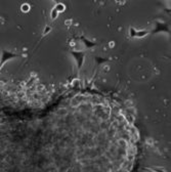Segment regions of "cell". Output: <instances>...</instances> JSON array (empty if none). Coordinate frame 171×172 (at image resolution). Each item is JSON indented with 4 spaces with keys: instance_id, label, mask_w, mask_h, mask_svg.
Masks as SVG:
<instances>
[{
    "instance_id": "obj_2",
    "label": "cell",
    "mask_w": 171,
    "mask_h": 172,
    "mask_svg": "<svg viewBox=\"0 0 171 172\" xmlns=\"http://www.w3.org/2000/svg\"><path fill=\"white\" fill-rule=\"evenodd\" d=\"M71 54H72V55L74 56V59L76 60L77 67H78V71L80 72L81 68L83 67V64H84L85 52H82V51H71Z\"/></svg>"
},
{
    "instance_id": "obj_6",
    "label": "cell",
    "mask_w": 171,
    "mask_h": 172,
    "mask_svg": "<svg viewBox=\"0 0 171 172\" xmlns=\"http://www.w3.org/2000/svg\"><path fill=\"white\" fill-rule=\"evenodd\" d=\"M54 8L58 10V12H63V11L66 9V6H65L63 3H58L56 6H55Z\"/></svg>"
},
{
    "instance_id": "obj_3",
    "label": "cell",
    "mask_w": 171,
    "mask_h": 172,
    "mask_svg": "<svg viewBox=\"0 0 171 172\" xmlns=\"http://www.w3.org/2000/svg\"><path fill=\"white\" fill-rule=\"evenodd\" d=\"M149 34L148 30H136L134 28L129 29V37L131 38H143Z\"/></svg>"
},
{
    "instance_id": "obj_7",
    "label": "cell",
    "mask_w": 171,
    "mask_h": 172,
    "mask_svg": "<svg viewBox=\"0 0 171 172\" xmlns=\"http://www.w3.org/2000/svg\"><path fill=\"white\" fill-rule=\"evenodd\" d=\"M50 31H51V26H49V25H46V26H45V28H44V30H43V36L47 35V34H48Z\"/></svg>"
},
{
    "instance_id": "obj_1",
    "label": "cell",
    "mask_w": 171,
    "mask_h": 172,
    "mask_svg": "<svg viewBox=\"0 0 171 172\" xmlns=\"http://www.w3.org/2000/svg\"><path fill=\"white\" fill-rule=\"evenodd\" d=\"M21 56H22V54H19V53H16V52H12L10 50H6V49L2 48L1 49V58H0V69H1L8 61L18 59Z\"/></svg>"
},
{
    "instance_id": "obj_5",
    "label": "cell",
    "mask_w": 171,
    "mask_h": 172,
    "mask_svg": "<svg viewBox=\"0 0 171 172\" xmlns=\"http://www.w3.org/2000/svg\"><path fill=\"white\" fill-rule=\"evenodd\" d=\"M30 8H31V6H30L28 3L22 4V6H21V10H22L23 12H28V11L30 10Z\"/></svg>"
},
{
    "instance_id": "obj_4",
    "label": "cell",
    "mask_w": 171,
    "mask_h": 172,
    "mask_svg": "<svg viewBox=\"0 0 171 172\" xmlns=\"http://www.w3.org/2000/svg\"><path fill=\"white\" fill-rule=\"evenodd\" d=\"M58 16H59V12H58V10L53 7V8L51 9V11H50V19H51L52 21H54V20L58 19Z\"/></svg>"
}]
</instances>
